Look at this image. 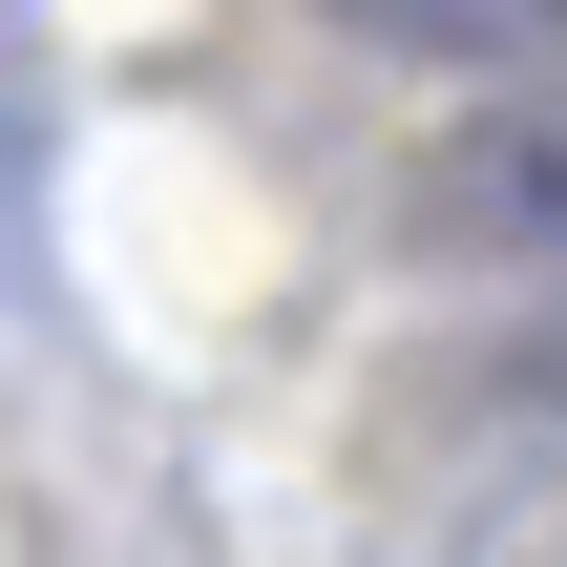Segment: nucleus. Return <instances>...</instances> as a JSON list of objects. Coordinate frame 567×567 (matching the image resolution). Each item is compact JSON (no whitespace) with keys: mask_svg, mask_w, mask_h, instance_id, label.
<instances>
[{"mask_svg":"<svg viewBox=\"0 0 567 567\" xmlns=\"http://www.w3.org/2000/svg\"><path fill=\"white\" fill-rule=\"evenodd\" d=\"M463 400H484V421H526V442H567V274L484 337V379H463Z\"/></svg>","mask_w":567,"mask_h":567,"instance_id":"7ed1b4c3","label":"nucleus"},{"mask_svg":"<svg viewBox=\"0 0 567 567\" xmlns=\"http://www.w3.org/2000/svg\"><path fill=\"white\" fill-rule=\"evenodd\" d=\"M442 231H484V252H526V274H567V84H526V105H484V126L442 147Z\"/></svg>","mask_w":567,"mask_h":567,"instance_id":"f257e3e1","label":"nucleus"},{"mask_svg":"<svg viewBox=\"0 0 567 567\" xmlns=\"http://www.w3.org/2000/svg\"><path fill=\"white\" fill-rule=\"evenodd\" d=\"M316 21L379 63H547L567 84V0H316Z\"/></svg>","mask_w":567,"mask_h":567,"instance_id":"f03ea898","label":"nucleus"}]
</instances>
